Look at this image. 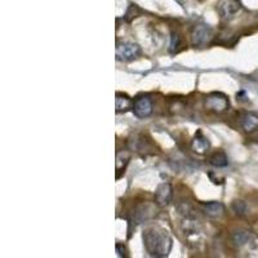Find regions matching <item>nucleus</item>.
<instances>
[{"label":"nucleus","instance_id":"nucleus-13","mask_svg":"<svg viewBox=\"0 0 258 258\" xmlns=\"http://www.w3.org/2000/svg\"><path fill=\"white\" fill-rule=\"evenodd\" d=\"M251 239V235L248 234L247 231H237L234 235V241L236 245H244Z\"/></svg>","mask_w":258,"mask_h":258},{"label":"nucleus","instance_id":"nucleus-14","mask_svg":"<svg viewBox=\"0 0 258 258\" xmlns=\"http://www.w3.org/2000/svg\"><path fill=\"white\" fill-rule=\"evenodd\" d=\"M232 209L239 216H244L247 213V204L243 200H235L234 203H232Z\"/></svg>","mask_w":258,"mask_h":258},{"label":"nucleus","instance_id":"nucleus-15","mask_svg":"<svg viewBox=\"0 0 258 258\" xmlns=\"http://www.w3.org/2000/svg\"><path fill=\"white\" fill-rule=\"evenodd\" d=\"M179 41H181V39H179L178 35L173 34L172 35V44H171V49H172V51H174V48H177V47H178Z\"/></svg>","mask_w":258,"mask_h":258},{"label":"nucleus","instance_id":"nucleus-7","mask_svg":"<svg viewBox=\"0 0 258 258\" xmlns=\"http://www.w3.org/2000/svg\"><path fill=\"white\" fill-rule=\"evenodd\" d=\"M240 9L241 3L239 0H222L220 3V7H218L221 16L224 18L234 17Z\"/></svg>","mask_w":258,"mask_h":258},{"label":"nucleus","instance_id":"nucleus-5","mask_svg":"<svg viewBox=\"0 0 258 258\" xmlns=\"http://www.w3.org/2000/svg\"><path fill=\"white\" fill-rule=\"evenodd\" d=\"M133 113L140 119H144L151 115L152 102L147 96H141L136 98L133 102Z\"/></svg>","mask_w":258,"mask_h":258},{"label":"nucleus","instance_id":"nucleus-16","mask_svg":"<svg viewBox=\"0 0 258 258\" xmlns=\"http://www.w3.org/2000/svg\"><path fill=\"white\" fill-rule=\"evenodd\" d=\"M116 252H117V255L120 256V257H124V256H125V248H124L123 245L116 244Z\"/></svg>","mask_w":258,"mask_h":258},{"label":"nucleus","instance_id":"nucleus-8","mask_svg":"<svg viewBox=\"0 0 258 258\" xmlns=\"http://www.w3.org/2000/svg\"><path fill=\"white\" fill-rule=\"evenodd\" d=\"M203 212L208 217L212 218H218L224 214V205L218 201H209V203L201 204Z\"/></svg>","mask_w":258,"mask_h":258},{"label":"nucleus","instance_id":"nucleus-12","mask_svg":"<svg viewBox=\"0 0 258 258\" xmlns=\"http://www.w3.org/2000/svg\"><path fill=\"white\" fill-rule=\"evenodd\" d=\"M209 163L217 168H222L229 164V160H227V156L224 151H217L209 158Z\"/></svg>","mask_w":258,"mask_h":258},{"label":"nucleus","instance_id":"nucleus-9","mask_svg":"<svg viewBox=\"0 0 258 258\" xmlns=\"http://www.w3.org/2000/svg\"><path fill=\"white\" fill-rule=\"evenodd\" d=\"M115 109L116 113H125L129 109H133V101L123 93H116V98H115Z\"/></svg>","mask_w":258,"mask_h":258},{"label":"nucleus","instance_id":"nucleus-3","mask_svg":"<svg viewBox=\"0 0 258 258\" xmlns=\"http://www.w3.org/2000/svg\"><path fill=\"white\" fill-rule=\"evenodd\" d=\"M212 38H213V31L206 25H198L193 29V32H191L193 44L198 45V47L206 45L212 40Z\"/></svg>","mask_w":258,"mask_h":258},{"label":"nucleus","instance_id":"nucleus-11","mask_svg":"<svg viewBox=\"0 0 258 258\" xmlns=\"http://www.w3.org/2000/svg\"><path fill=\"white\" fill-rule=\"evenodd\" d=\"M209 146V141L205 137H203L201 133L195 136V138L191 142V148H193V151L196 152V154H204V152L208 151Z\"/></svg>","mask_w":258,"mask_h":258},{"label":"nucleus","instance_id":"nucleus-10","mask_svg":"<svg viewBox=\"0 0 258 258\" xmlns=\"http://www.w3.org/2000/svg\"><path fill=\"white\" fill-rule=\"evenodd\" d=\"M241 127L244 128V131L248 133L255 132L258 128V115L253 113H248L243 115L241 117Z\"/></svg>","mask_w":258,"mask_h":258},{"label":"nucleus","instance_id":"nucleus-2","mask_svg":"<svg viewBox=\"0 0 258 258\" xmlns=\"http://www.w3.org/2000/svg\"><path fill=\"white\" fill-rule=\"evenodd\" d=\"M115 55L119 61H133L141 55V48L134 43H129V41H119L116 44V49H115Z\"/></svg>","mask_w":258,"mask_h":258},{"label":"nucleus","instance_id":"nucleus-6","mask_svg":"<svg viewBox=\"0 0 258 258\" xmlns=\"http://www.w3.org/2000/svg\"><path fill=\"white\" fill-rule=\"evenodd\" d=\"M173 198V189L169 183H162L155 191V203L160 206H167Z\"/></svg>","mask_w":258,"mask_h":258},{"label":"nucleus","instance_id":"nucleus-1","mask_svg":"<svg viewBox=\"0 0 258 258\" xmlns=\"http://www.w3.org/2000/svg\"><path fill=\"white\" fill-rule=\"evenodd\" d=\"M143 240L146 251L154 257L168 256L172 248V239L169 234L159 227H152L144 231Z\"/></svg>","mask_w":258,"mask_h":258},{"label":"nucleus","instance_id":"nucleus-4","mask_svg":"<svg viewBox=\"0 0 258 258\" xmlns=\"http://www.w3.org/2000/svg\"><path fill=\"white\" fill-rule=\"evenodd\" d=\"M205 107L213 113L221 114L227 110L229 107V100L227 97L221 93H213L205 98Z\"/></svg>","mask_w":258,"mask_h":258}]
</instances>
